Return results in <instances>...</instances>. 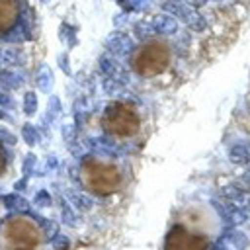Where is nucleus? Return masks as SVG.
I'll list each match as a JSON object with an SVG mask.
<instances>
[{
	"label": "nucleus",
	"instance_id": "obj_6",
	"mask_svg": "<svg viewBox=\"0 0 250 250\" xmlns=\"http://www.w3.org/2000/svg\"><path fill=\"white\" fill-rule=\"evenodd\" d=\"M18 20V2L0 0V35L8 33Z\"/></svg>",
	"mask_w": 250,
	"mask_h": 250
},
{
	"label": "nucleus",
	"instance_id": "obj_3",
	"mask_svg": "<svg viewBox=\"0 0 250 250\" xmlns=\"http://www.w3.org/2000/svg\"><path fill=\"white\" fill-rule=\"evenodd\" d=\"M170 62H172V51L160 39L145 41L133 51V57H131L133 70L143 78L160 76L170 66Z\"/></svg>",
	"mask_w": 250,
	"mask_h": 250
},
{
	"label": "nucleus",
	"instance_id": "obj_5",
	"mask_svg": "<svg viewBox=\"0 0 250 250\" xmlns=\"http://www.w3.org/2000/svg\"><path fill=\"white\" fill-rule=\"evenodd\" d=\"M164 250H209V242L203 234L191 232L189 229L176 225L166 234Z\"/></svg>",
	"mask_w": 250,
	"mask_h": 250
},
{
	"label": "nucleus",
	"instance_id": "obj_4",
	"mask_svg": "<svg viewBox=\"0 0 250 250\" xmlns=\"http://www.w3.org/2000/svg\"><path fill=\"white\" fill-rule=\"evenodd\" d=\"M102 127L107 135H111L115 139H127L139 131L141 117L131 104L113 102L105 107V111L102 115Z\"/></svg>",
	"mask_w": 250,
	"mask_h": 250
},
{
	"label": "nucleus",
	"instance_id": "obj_2",
	"mask_svg": "<svg viewBox=\"0 0 250 250\" xmlns=\"http://www.w3.org/2000/svg\"><path fill=\"white\" fill-rule=\"evenodd\" d=\"M0 238L6 250H37L41 229L27 215H10L0 229Z\"/></svg>",
	"mask_w": 250,
	"mask_h": 250
},
{
	"label": "nucleus",
	"instance_id": "obj_1",
	"mask_svg": "<svg viewBox=\"0 0 250 250\" xmlns=\"http://www.w3.org/2000/svg\"><path fill=\"white\" fill-rule=\"evenodd\" d=\"M82 186L96 195H111L121 188V170L117 164L102 158H86L80 166Z\"/></svg>",
	"mask_w": 250,
	"mask_h": 250
},
{
	"label": "nucleus",
	"instance_id": "obj_7",
	"mask_svg": "<svg viewBox=\"0 0 250 250\" xmlns=\"http://www.w3.org/2000/svg\"><path fill=\"white\" fill-rule=\"evenodd\" d=\"M4 168H6V152H4V148L0 145V174L4 172Z\"/></svg>",
	"mask_w": 250,
	"mask_h": 250
}]
</instances>
